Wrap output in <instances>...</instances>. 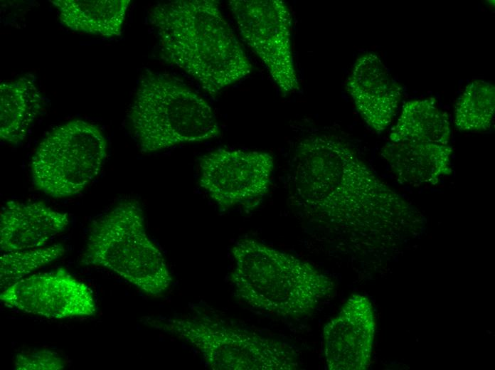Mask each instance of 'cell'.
I'll return each mask as SVG.
<instances>
[{"mask_svg":"<svg viewBox=\"0 0 495 370\" xmlns=\"http://www.w3.org/2000/svg\"><path fill=\"white\" fill-rule=\"evenodd\" d=\"M285 186L306 233L331 253L358 263L390 258L424 228L422 213L333 135L298 143Z\"/></svg>","mask_w":495,"mask_h":370,"instance_id":"6da1fadb","label":"cell"},{"mask_svg":"<svg viewBox=\"0 0 495 370\" xmlns=\"http://www.w3.org/2000/svg\"><path fill=\"white\" fill-rule=\"evenodd\" d=\"M161 58L211 95L245 78L252 64L215 0L159 3L149 14Z\"/></svg>","mask_w":495,"mask_h":370,"instance_id":"7a4b0ae2","label":"cell"},{"mask_svg":"<svg viewBox=\"0 0 495 370\" xmlns=\"http://www.w3.org/2000/svg\"><path fill=\"white\" fill-rule=\"evenodd\" d=\"M230 280L236 296L252 308L278 317L311 315L335 292L327 275L308 262L255 239L236 242Z\"/></svg>","mask_w":495,"mask_h":370,"instance_id":"3957f363","label":"cell"},{"mask_svg":"<svg viewBox=\"0 0 495 370\" xmlns=\"http://www.w3.org/2000/svg\"><path fill=\"white\" fill-rule=\"evenodd\" d=\"M127 117L145 153L203 142L220 132L204 98L176 79L150 70L140 78Z\"/></svg>","mask_w":495,"mask_h":370,"instance_id":"277c9868","label":"cell"},{"mask_svg":"<svg viewBox=\"0 0 495 370\" xmlns=\"http://www.w3.org/2000/svg\"><path fill=\"white\" fill-rule=\"evenodd\" d=\"M83 266L105 268L143 292L161 296L172 282L164 257L149 237L139 201H119L90 227Z\"/></svg>","mask_w":495,"mask_h":370,"instance_id":"5b68a950","label":"cell"},{"mask_svg":"<svg viewBox=\"0 0 495 370\" xmlns=\"http://www.w3.org/2000/svg\"><path fill=\"white\" fill-rule=\"evenodd\" d=\"M148 327L191 345L214 370H294L295 349L288 344L206 314L144 317Z\"/></svg>","mask_w":495,"mask_h":370,"instance_id":"8992f818","label":"cell"},{"mask_svg":"<svg viewBox=\"0 0 495 370\" xmlns=\"http://www.w3.org/2000/svg\"><path fill=\"white\" fill-rule=\"evenodd\" d=\"M107 145L93 123L75 120L52 130L35 150L31 170L35 187L55 199L81 192L100 174Z\"/></svg>","mask_w":495,"mask_h":370,"instance_id":"52a82bcc","label":"cell"},{"mask_svg":"<svg viewBox=\"0 0 495 370\" xmlns=\"http://www.w3.org/2000/svg\"><path fill=\"white\" fill-rule=\"evenodd\" d=\"M228 6L242 38L264 63L281 92L286 95L298 90L287 4L282 0H231Z\"/></svg>","mask_w":495,"mask_h":370,"instance_id":"ba28073f","label":"cell"},{"mask_svg":"<svg viewBox=\"0 0 495 370\" xmlns=\"http://www.w3.org/2000/svg\"><path fill=\"white\" fill-rule=\"evenodd\" d=\"M200 186L221 211L255 207L267 194L274 159L266 152L218 149L199 162Z\"/></svg>","mask_w":495,"mask_h":370,"instance_id":"9c48e42d","label":"cell"},{"mask_svg":"<svg viewBox=\"0 0 495 370\" xmlns=\"http://www.w3.org/2000/svg\"><path fill=\"white\" fill-rule=\"evenodd\" d=\"M1 302L20 311L52 319L94 315L90 288L63 268L25 277L3 290Z\"/></svg>","mask_w":495,"mask_h":370,"instance_id":"30bf717a","label":"cell"},{"mask_svg":"<svg viewBox=\"0 0 495 370\" xmlns=\"http://www.w3.org/2000/svg\"><path fill=\"white\" fill-rule=\"evenodd\" d=\"M376 332L369 299L352 295L323 329L324 354L329 370H365L371 363Z\"/></svg>","mask_w":495,"mask_h":370,"instance_id":"8fae6325","label":"cell"},{"mask_svg":"<svg viewBox=\"0 0 495 370\" xmlns=\"http://www.w3.org/2000/svg\"><path fill=\"white\" fill-rule=\"evenodd\" d=\"M346 86L366 124L377 133L384 131L397 112L403 89L381 59L373 53L360 56Z\"/></svg>","mask_w":495,"mask_h":370,"instance_id":"7c38bea8","label":"cell"},{"mask_svg":"<svg viewBox=\"0 0 495 370\" xmlns=\"http://www.w3.org/2000/svg\"><path fill=\"white\" fill-rule=\"evenodd\" d=\"M69 223L67 213L43 202L9 201L0 213L1 253L43 247Z\"/></svg>","mask_w":495,"mask_h":370,"instance_id":"4fadbf2b","label":"cell"},{"mask_svg":"<svg viewBox=\"0 0 495 370\" xmlns=\"http://www.w3.org/2000/svg\"><path fill=\"white\" fill-rule=\"evenodd\" d=\"M380 154L396 180L403 185H435L452 173V147L449 144L390 142Z\"/></svg>","mask_w":495,"mask_h":370,"instance_id":"5bb4252c","label":"cell"},{"mask_svg":"<svg viewBox=\"0 0 495 370\" xmlns=\"http://www.w3.org/2000/svg\"><path fill=\"white\" fill-rule=\"evenodd\" d=\"M60 21L73 31L120 36L130 0H53Z\"/></svg>","mask_w":495,"mask_h":370,"instance_id":"9a60e30c","label":"cell"},{"mask_svg":"<svg viewBox=\"0 0 495 370\" xmlns=\"http://www.w3.org/2000/svg\"><path fill=\"white\" fill-rule=\"evenodd\" d=\"M42 96L26 77L0 85V138L11 144L23 142L40 112Z\"/></svg>","mask_w":495,"mask_h":370,"instance_id":"2e32d148","label":"cell"},{"mask_svg":"<svg viewBox=\"0 0 495 370\" xmlns=\"http://www.w3.org/2000/svg\"><path fill=\"white\" fill-rule=\"evenodd\" d=\"M390 142H431L449 144V117L439 108L436 100L428 97L406 102L396 124L391 128Z\"/></svg>","mask_w":495,"mask_h":370,"instance_id":"e0dca14e","label":"cell"},{"mask_svg":"<svg viewBox=\"0 0 495 370\" xmlns=\"http://www.w3.org/2000/svg\"><path fill=\"white\" fill-rule=\"evenodd\" d=\"M495 112V87L488 81L469 83L458 97L454 108V125L464 132H484L492 124Z\"/></svg>","mask_w":495,"mask_h":370,"instance_id":"ac0fdd59","label":"cell"},{"mask_svg":"<svg viewBox=\"0 0 495 370\" xmlns=\"http://www.w3.org/2000/svg\"><path fill=\"white\" fill-rule=\"evenodd\" d=\"M65 247L56 243L48 247L1 253L0 285L3 290L27 277L33 271L48 265L64 255Z\"/></svg>","mask_w":495,"mask_h":370,"instance_id":"d6986e66","label":"cell"},{"mask_svg":"<svg viewBox=\"0 0 495 370\" xmlns=\"http://www.w3.org/2000/svg\"><path fill=\"white\" fill-rule=\"evenodd\" d=\"M65 367V359L48 349L19 353L14 360V369L16 370H60Z\"/></svg>","mask_w":495,"mask_h":370,"instance_id":"ffe728a7","label":"cell"}]
</instances>
